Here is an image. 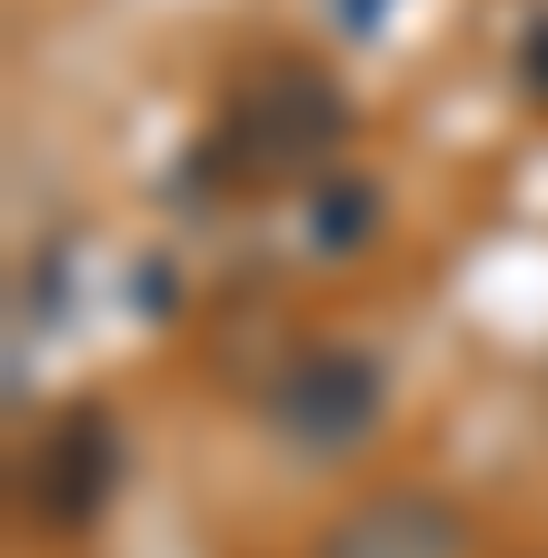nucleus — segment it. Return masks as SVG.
<instances>
[{
    "label": "nucleus",
    "mask_w": 548,
    "mask_h": 558,
    "mask_svg": "<svg viewBox=\"0 0 548 558\" xmlns=\"http://www.w3.org/2000/svg\"><path fill=\"white\" fill-rule=\"evenodd\" d=\"M110 488H120V429L100 409H60L40 429V449L21 459V499L50 529H90L110 509Z\"/></svg>",
    "instance_id": "2"
},
{
    "label": "nucleus",
    "mask_w": 548,
    "mask_h": 558,
    "mask_svg": "<svg viewBox=\"0 0 548 558\" xmlns=\"http://www.w3.org/2000/svg\"><path fill=\"white\" fill-rule=\"evenodd\" d=\"M269 418H280V439H300V449H350L379 418V369L360 349H309V360L269 389Z\"/></svg>",
    "instance_id": "3"
},
{
    "label": "nucleus",
    "mask_w": 548,
    "mask_h": 558,
    "mask_svg": "<svg viewBox=\"0 0 548 558\" xmlns=\"http://www.w3.org/2000/svg\"><path fill=\"white\" fill-rule=\"evenodd\" d=\"M339 140H350V100H339V81L309 70V60H280V70H249V81L230 90L210 160L240 190H300V180H319L339 160Z\"/></svg>",
    "instance_id": "1"
},
{
    "label": "nucleus",
    "mask_w": 548,
    "mask_h": 558,
    "mask_svg": "<svg viewBox=\"0 0 548 558\" xmlns=\"http://www.w3.org/2000/svg\"><path fill=\"white\" fill-rule=\"evenodd\" d=\"M319 558H459V519L419 488H379V499L329 519Z\"/></svg>",
    "instance_id": "4"
}]
</instances>
